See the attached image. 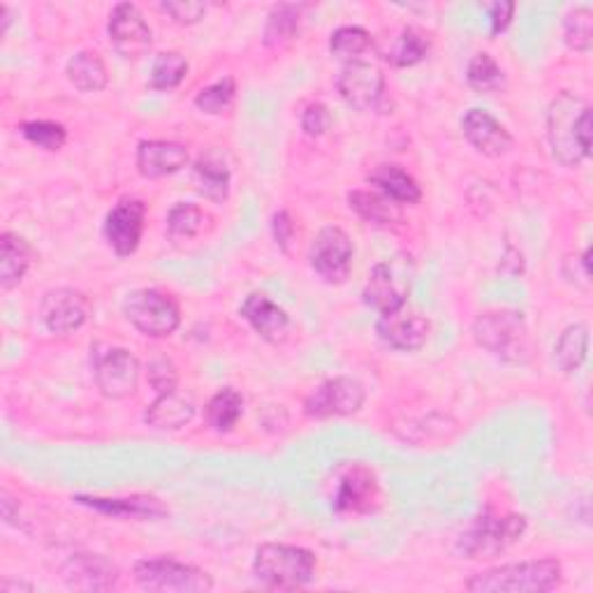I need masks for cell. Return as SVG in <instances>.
<instances>
[{
  "label": "cell",
  "instance_id": "6da1fadb",
  "mask_svg": "<svg viewBox=\"0 0 593 593\" xmlns=\"http://www.w3.org/2000/svg\"><path fill=\"white\" fill-rule=\"evenodd\" d=\"M548 139L552 156L575 168L591 156V107L571 91H561L548 109Z\"/></svg>",
  "mask_w": 593,
  "mask_h": 593
},
{
  "label": "cell",
  "instance_id": "7a4b0ae2",
  "mask_svg": "<svg viewBox=\"0 0 593 593\" xmlns=\"http://www.w3.org/2000/svg\"><path fill=\"white\" fill-rule=\"evenodd\" d=\"M561 563L557 559H536L491 568L473 575L466 589L473 593H544L559 586Z\"/></svg>",
  "mask_w": 593,
  "mask_h": 593
},
{
  "label": "cell",
  "instance_id": "3957f363",
  "mask_svg": "<svg viewBox=\"0 0 593 593\" xmlns=\"http://www.w3.org/2000/svg\"><path fill=\"white\" fill-rule=\"evenodd\" d=\"M253 575L267 589L295 591L314 582L316 557L304 548H295V544L267 542L255 552Z\"/></svg>",
  "mask_w": 593,
  "mask_h": 593
},
{
  "label": "cell",
  "instance_id": "277c9868",
  "mask_svg": "<svg viewBox=\"0 0 593 593\" xmlns=\"http://www.w3.org/2000/svg\"><path fill=\"white\" fill-rule=\"evenodd\" d=\"M473 337L478 346L506 362H527L531 337L527 320L517 311H487L473 322Z\"/></svg>",
  "mask_w": 593,
  "mask_h": 593
},
{
  "label": "cell",
  "instance_id": "5b68a950",
  "mask_svg": "<svg viewBox=\"0 0 593 593\" xmlns=\"http://www.w3.org/2000/svg\"><path fill=\"white\" fill-rule=\"evenodd\" d=\"M527 531V517L521 515H483L457 542V552L464 559H494L504 554Z\"/></svg>",
  "mask_w": 593,
  "mask_h": 593
},
{
  "label": "cell",
  "instance_id": "8992f818",
  "mask_svg": "<svg viewBox=\"0 0 593 593\" xmlns=\"http://www.w3.org/2000/svg\"><path fill=\"white\" fill-rule=\"evenodd\" d=\"M133 573L139 589L156 593H207L213 589L211 575L202 568L177 559H141Z\"/></svg>",
  "mask_w": 593,
  "mask_h": 593
},
{
  "label": "cell",
  "instance_id": "52a82bcc",
  "mask_svg": "<svg viewBox=\"0 0 593 593\" xmlns=\"http://www.w3.org/2000/svg\"><path fill=\"white\" fill-rule=\"evenodd\" d=\"M413 283V260L409 255H394L378 263L364 286V304L381 316L399 311L406 306Z\"/></svg>",
  "mask_w": 593,
  "mask_h": 593
},
{
  "label": "cell",
  "instance_id": "ba28073f",
  "mask_svg": "<svg viewBox=\"0 0 593 593\" xmlns=\"http://www.w3.org/2000/svg\"><path fill=\"white\" fill-rule=\"evenodd\" d=\"M124 314L128 322L141 335L165 339L174 335L181 325V311L177 301L160 290H135L124 301Z\"/></svg>",
  "mask_w": 593,
  "mask_h": 593
},
{
  "label": "cell",
  "instance_id": "9c48e42d",
  "mask_svg": "<svg viewBox=\"0 0 593 593\" xmlns=\"http://www.w3.org/2000/svg\"><path fill=\"white\" fill-rule=\"evenodd\" d=\"M367 399V390L360 381L348 375L329 378V381L320 383L304 401V413L308 417L325 420V417H346L354 415Z\"/></svg>",
  "mask_w": 593,
  "mask_h": 593
},
{
  "label": "cell",
  "instance_id": "30bf717a",
  "mask_svg": "<svg viewBox=\"0 0 593 593\" xmlns=\"http://www.w3.org/2000/svg\"><path fill=\"white\" fill-rule=\"evenodd\" d=\"M337 91L352 109L371 112L385 96V75L378 65L358 59L343 65L337 77Z\"/></svg>",
  "mask_w": 593,
  "mask_h": 593
},
{
  "label": "cell",
  "instance_id": "8fae6325",
  "mask_svg": "<svg viewBox=\"0 0 593 593\" xmlns=\"http://www.w3.org/2000/svg\"><path fill=\"white\" fill-rule=\"evenodd\" d=\"M93 378L107 399H126L139 383V362L126 348H109L93 354Z\"/></svg>",
  "mask_w": 593,
  "mask_h": 593
},
{
  "label": "cell",
  "instance_id": "7c38bea8",
  "mask_svg": "<svg viewBox=\"0 0 593 593\" xmlns=\"http://www.w3.org/2000/svg\"><path fill=\"white\" fill-rule=\"evenodd\" d=\"M352 255L354 248L350 236L341 227L329 225L316 234L308 260H311L314 272L327 283H343L350 276Z\"/></svg>",
  "mask_w": 593,
  "mask_h": 593
},
{
  "label": "cell",
  "instance_id": "4fadbf2b",
  "mask_svg": "<svg viewBox=\"0 0 593 593\" xmlns=\"http://www.w3.org/2000/svg\"><path fill=\"white\" fill-rule=\"evenodd\" d=\"M107 33L116 54L124 59L147 56L153 44V33L149 29V23L141 17L139 8L133 3H118L112 10Z\"/></svg>",
  "mask_w": 593,
  "mask_h": 593
},
{
  "label": "cell",
  "instance_id": "5bb4252c",
  "mask_svg": "<svg viewBox=\"0 0 593 593\" xmlns=\"http://www.w3.org/2000/svg\"><path fill=\"white\" fill-rule=\"evenodd\" d=\"M147 204L141 200H121L105 219V240L116 255H133L145 232Z\"/></svg>",
  "mask_w": 593,
  "mask_h": 593
},
{
  "label": "cell",
  "instance_id": "9a60e30c",
  "mask_svg": "<svg viewBox=\"0 0 593 593\" xmlns=\"http://www.w3.org/2000/svg\"><path fill=\"white\" fill-rule=\"evenodd\" d=\"M40 318L54 335L77 331L88 318L86 297L73 288L50 290L40 301Z\"/></svg>",
  "mask_w": 593,
  "mask_h": 593
},
{
  "label": "cell",
  "instance_id": "2e32d148",
  "mask_svg": "<svg viewBox=\"0 0 593 593\" xmlns=\"http://www.w3.org/2000/svg\"><path fill=\"white\" fill-rule=\"evenodd\" d=\"M381 504V487L373 473L364 466H350L337 487L335 510L339 515H367Z\"/></svg>",
  "mask_w": 593,
  "mask_h": 593
},
{
  "label": "cell",
  "instance_id": "e0dca14e",
  "mask_svg": "<svg viewBox=\"0 0 593 593\" xmlns=\"http://www.w3.org/2000/svg\"><path fill=\"white\" fill-rule=\"evenodd\" d=\"M378 337H381L390 348L401 352H415L420 350L426 339H430V320L417 311H406V306L399 311L385 314L378 318Z\"/></svg>",
  "mask_w": 593,
  "mask_h": 593
},
{
  "label": "cell",
  "instance_id": "ac0fdd59",
  "mask_svg": "<svg viewBox=\"0 0 593 593\" xmlns=\"http://www.w3.org/2000/svg\"><path fill=\"white\" fill-rule=\"evenodd\" d=\"M462 130L468 145L483 156L501 158L512 149V135L485 109H468L462 118Z\"/></svg>",
  "mask_w": 593,
  "mask_h": 593
},
{
  "label": "cell",
  "instance_id": "d6986e66",
  "mask_svg": "<svg viewBox=\"0 0 593 593\" xmlns=\"http://www.w3.org/2000/svg\"><path fill=\"white\" fill-rule=\"evenodd\" d=\"M63 580L75 591H112L118 584V571L105 557L77 554L65 563Z\"/></svg>",
  "mask_w": 593,
  "mask_h": 593
},
{
  "label": "cell",
  "instance_id": "ffe728a7",
  "mask_svg": "<svg viewBox=\"0 0 593 593\" xmlns=\"http://www.w3.org/2000/svg\"><path fill=\"white\" fill-rule=\"evenodd\" d=\"M242 318L267 343H283L290 335V316L286 314V308L274 304L267 295H248L242 304Z\"/></svg>",
  "mask_w": 593,
  "mask_h": 593
},
{
  "label": "cell",
  "instance_id": "44dd1931",
  "mask_svg": "<svg viewBox=\"0 0 593 593\" xmlns=\"http://www.w3.org/2000/svg\"><path fill=\"white\" fill-rule=\"evenodd\" d=\"M191 156L179 141L168 139H149L141 141L137 149V170L147 179H162L183 170Z\"/></svg>",
  "mask_w": 593,
  "mask_h": 593
},
{
  "label": "cell",
  "instance_id": "7402d4cb",
  "mask_svg": "<svg viewBox=\"0 0 593 593\" xmlns=\"http://www.w3.org/2000/svg\"><path fill=\"white\" fill-rule=\"evenodd\" d=\"M195 417V401L191 394H181L177 390L158 394L145 413V422L158 432H174L186 426Z\"/></svg>",
  "mask_w": 593,
  "mask_h": 593
},
{
  "label": "cell",
  "instance_id": "603a6c76",
  "mask_svg": "<svg viewBox=\"0 0 593 593\" xmlns=\"http://www.w3.org/2000/svg\"><path fill=\"white\" fill-rule=\"evenodd\" d=\"M75 501L98 512H105L112 517H124V519H160L168 515V508H165L153 496H133V498L77 496Z\"/></svg>",
  "mask_w": 593,
  "mask_h": 593
},
{
  "label": "cell",
  "instance_id": "cb8c5ba5",
  "mask_svg": "<svg viewBox=\"0 0 593 593\" xmlns=\"http://www.w3.org/2000/svg\"><path fill=\"white\" fill-rule=\"evenodd\" d=\"M195 186L211 202H225L230 195V168L227 158L219 149H209L195 160Z\"/></svg>",
  "mask_w": 593,
  "mask_h": 593
},
{
  "label": "cell",
  "instance_id": "d4e9b609",
  "mask_svg": "<svg viewBox=\"0 0 593 593\" xmlns=\"http://www.w3.org/2000/svg\"><path fill=\"white\" fill-rule=\"evenodd\" d=\"M33 263V251L27 240L14 232L0 234V288L12 290L27 276Z\"/></svg>",
  "mask_w": 593,
  "mask_h": 593
},
{
  "label": "cell",
  "instance_id": "484cf974",
  "mask_svg": "<svg viewBox=\"0 0 593 593\" xmlns=\"http://www.w3.org/2000/svg\"><path fill=\"white\" fill-rule=\"evenodd\" d=\"M367 181L399 204H417L422 200L420 183L399 165H378L373 172H369Z\"/></svg>",
  "mask_w": 593,
  "mask_h": 593
},
{
  "label": "cell",
  "instance_id": "4316f807",
  "mask_svg": "<svg viewBox=\"0 0 593 593\" xmlns=\"http://www.w3.org/2000/svg\"><path fill=\"white\" fill-rule=\"evenodd\" d=\"M350 209L358 211L367 223L373 225H396L403 221L401 204L383 193H369V191H352L348 195Z\"/></svg>",
  "mask_w": 593,
  "mask_h": 593
},
{
  "label": "cell",
  "instance_id": "83f0119b",
  "mask_svg": "<svg viewBox=\"0 0 593 593\" xmlns=\"http://www.w3.org/2000/svg\"><path fill=\"white\" fill-rule=\"evenodd\" d=\"M67 80L82 93H98L107 86L109 75L96 52H80L67 61Z\"/></svg>",
  "mask_w": 593,
  "mask_h": 593
},
{
  "label": "cell",
  "instance_id": "f1b7e54d",
  "mask_svg": "<svg viewBox=\"0 0 593 593\" xmlns=\"http://www.w3.org/2000/svg\"><path fill=\"white\" fill-rule=\"evenodd\" d=\"M589 352V327L584 322H575L563 329V335L554 348V362L563 373H575Z\"/></svg>",
  "mask_w": 593,
  "mask_h": 593
},
{
  "label": "cell",
  "instance_id": "f546056e",
  "mask_svg": "<svg viewBox=\"0 0 593 593\" xmlns=\"http://www.w3.org/2000/svg\"><path fill=\"white\" fill-rule=\"evenodd\" d=\"M299 27H301V8L288 3L276 6L267 17L263 42L269 50H280V46L290 44L299 35Z\"/></svg>",
  "mask_w": 593,
  "mask_h": 593
},
{
  "label": "cell",
  "instance_id": "4dcf8cb0",
  "mask_svg": "<svg viewBox=\"0 0 593 593\" xmlns=\"http://www.w3.org/2000/svg\"><path fill=\"white\" fill-rule=\"evenodd\" d=\"M244 413V399L234 388H223L207 403V422L213 432L227 434Z\"/></svg>",
  "mask_w": 593,
  "mask_h": 593
},
{
  "label": "cell",
  "instance_id": "1f68e13d",
  "mask_svg": "<svg viewBox=\"0 0 593 593\" xmlns=\"http://www.w3.org/2000/svg\"><path fill=\"white\" fill-rule=\"evenodd\" d=\"M466 82L478 93H498L506 88V73L489 54H476L466 67Z\"/></svg>",
  "mask_w": 593,
  "mask_h": 593
},
{
  "label": "cell",
  "instance_id": "d6a6232c",
  "mask_svg": "<svg viewBox=\"0 0 593 593\" xmlns=\"http://www.w3.org/2000/svg\"><path fill=\"white\" fill-rule=\"evenodd\" d=\"M563 38L573 52L589 54L593 46V12L589 6H580L568 12L563 21Z\"/></svg>",
  "mask_w": 593,
  "mask_h": 593
},
{
  "label": "cell",
  "instance_id": "836d02e7",
  "mask_svg": "<svg viewBox=\"0 0 593 593\" xmlns=\"http://www.w3.org/2000/svg\"><path fill=\"white\" fill-rule=\"evenodd\" d=\"M207 213L195 204H177L168 213V234L172 242H188L204 227Z\"/></svg>",
  "mask_w": 593,
  "mask_h": 593
},
{
  "label": "cell",
  "instance_id": "e575fe53",
  "mask_svg": "<svg viewBox=\"0 0 593 593\" xmlns=\"http://www.w3.org/2000/svg\"><path fill=\"white\" fill-rule=\"evenodd\" d=\"M188 75V61L179 52H162L156 56L151 67V82L153 91H172L177 88Z\"/></svg>",
  "mask_w": 593,
  "mask_h": 593
},
{
  "label": "cell",
  "instance_id": "d590c367",
  "mask_svg": "<svg viewBox=\"0 0 593 593\" xmlns=\"http://www.w3.org/2000/svg\"><path fill=\"white\" fill-rule=\"evenodd\" d=\"M371 46V35L362 27H341L329 38V52L337 59L352 63Z\"/></svg>",
  "mask_w": 593,
  "mask_h": 593
},
{
  "label": "cell",
  "instance_id": "8d00e7d4",
  "mask_svg": "<svg viewBox=\"0 0 593 593\" xmlns=\"http://www.w3.org/2000/svg\"><path fill=\"white\" fill-rule=\"evenodd\" d=\"M430 38L424 33H420L417 29H403L394 50L385 59L396 67H411L430 54Z\"/></svg>",
  "mask_w": 593,
  "mask_h": 593
},
{
  "label": "cell",
  "instance_id": "74e56055",
  "mask_svg": "<svg viewBox=\"0 0 593 593\" xmlns=\"http://www.w3.org/2000/svg\"><path fill=\"white\" fill-rule=\"evenodd\" d=\"M234 96H236V82L232 77H223L219 82L204 86L195 96V105L200 112L216 116L230 109V105L234 103Z\"/></svg>",
  "mask_w": 593,
  "mask_h": 593
},
{
  "label": "cell",
  "instance_id": "f35d334b",
  "mask_svg": "<svg viewBox=\"0 0 593 593\" xmlns=\"http://www.w3.org/2000/svg\"><path fill=\"white\" fill-rule=\"evenodd\" d=\"M19 133L27 137L33 147L44 151H61L67 139L65 128L54 121H27L19 126Z\"/></svg>",
  "mask_w": 593,
  "mask_h": 593
},
{
  "label": "cell",
  "instance_id": "ab89813d",
  "mask_svg": "<svg viewBox=\"0 0 593 593\" xmlns=\"http://www.w3.org/2000/svg\"><path fill=\"white\" fill-rule=\"evenodd\" d=\"M149 383L153 390H158V394L177 390L179 373H177V367L172 364V360H168V358L153 360L149 364Z\"/></svg>",
  "mask_w": 593,
  "mask_h": 593
},
{
  "label": "cell",
  "instance_id": "60d3db41",
  "mask_svg": "<svg viewBox=\"0 0 593 593\" xmlns=\"http://www.w3.org/2000/svg\"><path fill=\"white\" fill-rule=\"evenodd\" d=\"M160 8L162 12H168L177 23H186V27L202 21V17L207 14V6L195 3V0H168V3H162Z\"/></svg>",
  "mask_w": 593,
  "mask_h": 593
},
{
  "label": "cell",
  "instance_id": "b9f144b4",
  "mask_svg": "<svg viewBox=\"0 0 593 593\" xmlns=\"http://www.w3.org/2000/svg\"><path fill=\"white\" fill-rule=\"evenodd\" d=\"M331 126V114L322 103L308 105L301 114V128L308 137H322Z\"/></svg>",
  "mask_w": 593,
  "mask_h": 593
},
{
  "label": "cell",
  "instance_id": "7bdbcfd3",
  "mask_svg": "<svg viewBox=\"0 0 593 593\" xmlns=\"http://www.w3.org/2000/svg\"><path fill=\"white\" fill-rule=\"evenodd\" d=\"M272 232H274L276 244L283 251H288L290 248V242H293V236H295V223H293L288 211H278L276 216L272 219Z\"/></svg>",
  "mask_w": 593,
  "mask_h": 593
},
{
  "label": "cell",
  "instance_id": "ee69618b",
  "mask_svg": "<svg viewBox=\"0 0 593 593\" xmlns=\"http://www.w3.org/2000/svg\"><path fill=\"white\" fill-rule=\"evenodd\" d=\"M487 12H489V21H491V35H498L510 27L512 14H515V3L498 0V3L487 6Z\"/></svg>",
  "mask_w": 593,
  "mask_h": 593
},
{
  "label": "cell",
  "instance_id": "f6af8a7d",
  "mask_svg": "<svg viewBox=\"0 0 593 593\" xmlns=\"http://www.w3.org/2000/svg\"><path fill=\"white\" fill-rule=\"evenodd\" d=\"M0 591H3V593H12V591H33V586L27 584V582H12V580H6L3 584H0Z\"/></svg>",
  "mask_w": 593,
  "mask_h": 593
},
{
  "label": "cell",
  "instance_id": "bcb514c9",
  "mask_svg": "<svg viewBox=\"0 0 593 593\" xmlns=\"http://www.w3.org/2000/svg\"><path fill=\"white\" fill-rule=\"evenodd\" d=\"M0 17H3V27H0V33H8V29H10V23H12V19H10V8L8 6H0Z\"/></svg>",
  "mask_w": 593,
  "mask_h": 593
},
{
  "label": "cell",
  "instance_id": "7dc6e473",
  "mask_svg": "<svg viewBox=\"0 0 593 593\" xmlns=\"http://www.w3.org/2000/svg\"><path fill=\"white\" fill-rule=\"evenodd\" d=\"M582 265H584V276L589 278V276H591V248L584 251V255H582Z\"/></svg>",
  "mask_w": 593,
  "mask_h": 593
}]
</instances>
